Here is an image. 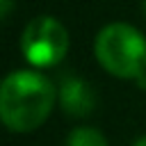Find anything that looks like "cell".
<instances>
[{"instance_id":"obj_7","label":"cell","mask_w":146,"mask_h":146,"mask_svg":"<svg viewBox=\"0 0 146 146\" xmlns=\"http://www.w3.org/2000/svg\"><path fill=\"white\" fill-rule=\"evenodd\" d=\"M132 146H146V137H139V139H137Z\"/></svg>"},{"instance_id":"obj_1","label":"cell","mask_w":146,"mask_h":146,"mask_svg":"<svg viewBox=\"0 0 146 146\" xmlns=\"http://www.w3.org/2000/svg\"><path fill=\"white\" fill-rule=\"evenodd\" d=\"M55 103L52 82L36 71H11L0 87V116L14 132L39 128Z\"/></svg>"},{"instance_id":"obj_6","label":"cell","mask_w":146,"mask_h":146,"mask_svg":"<svg viewBox=\"0 0 146 146\" xmlns=\"http://www.w3.org/2000/svg\"><path fill=\"white\" fill-rule=\"evenodd\" d=\"M9 9H11V0H0V14H2V18L9 16Z\"/></svg>"},{"instance_id":"obj_4","label":"cell","mask_w":146,"mask_h":146,"mask_svg":"<svg viewBox=\"0 0 146 146\" xmlns=\"http://www.w3.org/2000/svg\"><path fill=\"white\" fill-rule=\"evenodd\" d=\"M59 100H62V107L66 110V114H73V116H84L94 110V91L91 87L75 78V75H68L62 80L59 84Z\"/></svg>"},{"instance_id":"obj_3","label":"cell","mask_w":146,"mask_h":146,"mask_svg":"<svg viewBox=\"0 0 146 146\" xmlns=\"http://www.w3.org/2000/svg\"><path fill=\"white\" fill-rule=\"evenodd\" d=\"M21 50L34 66H55L68 50V32L55 16H36L21 34Z\"/></svg>"},{"instance_id":"obj_2","label":"cell","mask_w":146,"mask_h":146,"mask_svg":"<svg viewBox=\"0 0 146 146\" xmlns=\"http://www.w3.org/2000/svg\"><path fill=\"white\" fill-rule=\"evenodd\" d=\"M96 59L116 78H137L146 66V36L128 23L105 25L94 41Z\"/></svg>"},{"instance_id":"obj_5","label":"cell","mask_w":146,"mask_h":146,"mask_svg":"<svg viewBox=\"0 0 146 146\" xmlns=\"http://www.w3.org/2000/svg\"><path fill=\"white\" fill-rule=\"evenodd\" d=\"M66 146H107V139L100 130L89 128V125H80L68 132Z\"/></svg>"},{"instance_id":"obj_8","label":"cell","mask_w":146,"mask_h":146,"mask_svg":"<svg viewBox=\"0 0 146 146\" xmlns=\"http://www.w3.org/2000/svg\"><path fill=\"white\" fill-rule=\"evenodd\" d=\"M144 9H146V0H144Z\"/></svg>"}]
</instances>
